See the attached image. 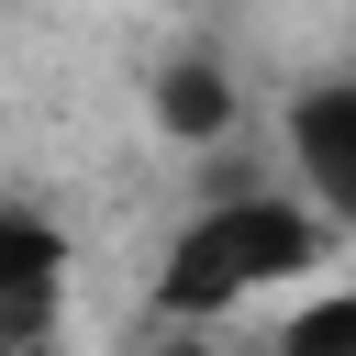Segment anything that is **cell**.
I'll use <instances>...</instances> for the list:
<instances>
[{"instance_id": "3", "label": "cell", "mask_w": 356, "mask_h": 356, "mask_svg": "<svg viewBox=\"0 0 356 356\" xmlns=\"http://www.w3.org/2000/svg\"><path fill=\"white\" fill-rule=\"evenodd\" d=\"M289 156H300L312 200L356 234V78H312L289 100Z\"/></svg>"}, {"instance_id": "4", "label": "cell", "mask_w": 356, "mask_h": 356, "mask_svg": "<svg viewBox=\"0 0 356 356\" xmlns=\"http://www.w3.org/2000/svg\"><path fill=\"white\" fill-rule=\"evenodd\" d=\"M145 111H156V134H167V145H222V134L245 122V89H234V67H222V56H167V67H156V89H145Z\"/></svg>"}, {"instance_id": "5", "label": "cell", "mask_w": 356, "mask_h": 356, "mask_svg": "<svg viewBox=\"0 0 356 356\" xmlns=\"http://www.w3.org/2000/svg\"><path fill=\"white\" fill-rule=\"evenodd\" d=\"M278 345H289V356H356V289H323V300H300V312L278 323Z\"/></svg>"}, {"instance_id": "1", "label": "cell", "mask_w": 356, "mask_h": 356, "mask_svg": "<svg viewBox=\"0 0 356 356\" xmlns=\"http://www.w3.org/2000/svg\"><path fill=\"white\" fill-rule=\"evenodd\" d=\"M312 267H323V211L222 178V189L178 222V245H167V267H156V312L211 323V312H234V300H256V289H289V278H312Z\"/></svg>"}, {"instance_id": "2", "label": "cell", "mask_w": 356, "mask_h": 356, "mask_svg": "<svg viewBox=\"0 0 356 356\" xmlns=\"http://www.w3.org/2000/svg\"><path fill=\"white\" fill-rule=\"evenodd\" d=\"M67 323V234L0 200V345H56Z\"/></svg>"}]
</instances>
